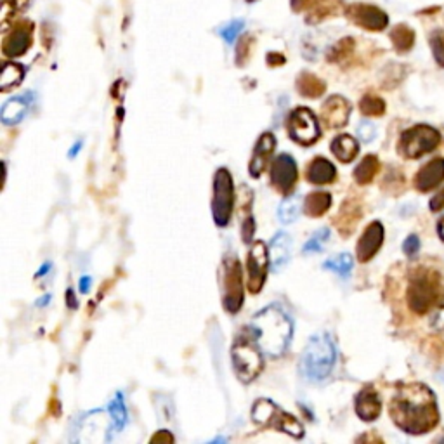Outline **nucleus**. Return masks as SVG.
I'll return each mask as SVG.
<instances>
[{
  "instance_id": "nucleus-31",
  "label": "nucleus",
  "mask_w": 444,
  "mask_h": 444,
  "mask_svg": "<svg viewBox=\"0 0 444 444\" xmlns=\"http://www.w3.org/2000/svg\"><path fill=\"white\" fill-rule=\"evenodd\" d=\"M380 162L375 155H368L361 160V163L357 165L356 170H354V179L357 184H368L372 183L373 178L377 175L379 172Z\"/></svg>"
},
{
  "instance_id": "nucleus-24",
  "label": "nucleus",
  "mask_w": 444,
  "mask_h": 444,
  "mask_svg": "<svg viewBox=\"0 0 444 444\" xmlns=\"http://www.w3.org/2000/svg\"><path fill=\"white\" fill-rule=\"evenodd\" d=\"M332 153L335 155V158L342 163H351L356 158L357 153H359V144L354 137L347 136V134H342V136L335 137L330 144Z\"/></svg>"
},
{
  "instance_id": "nucleus-20",
  "label": "nucleus",
  "mask_w": 444,
  "mask_h": 444,
  "mask_svg": "<svg viewBox=\"0 0 444 444\" xmlns=\"http://www.w3.org/2000/svg\"><path fill=\"white\" fill-rule=\"evenodd\" d=\"M356 413L363 422H373L380 416L382 411V401H380L379 394L370 387L363 389L359 394L356 396Z\"/></svg>"
},
{
  "instance_id": "nucleus-1",
  "label": "nucleus",
  "mask_w": 444,
  "mask_h": 444,
  "mask_svg": "<svg viewBox=\"0 0 444 444\" xmlns=\"http://www.w3.org/2000/svg\"><path fill=\"white\" fill-rule=\"evenodd\" d=\"M389 411L392 422L406 434H427L439 423L438 399L423 384H408L398 389Z\"/></svg>"
},
{
  "instance_id": "nucleus-46",
  "label": "nucleus",
  "mask_w": 444,
  "mask_h": 444,
  "mask_svg": "<svg viewBox=\"0 0 444 444\" xmlns=\"http://www.w3.org/2000/svg\"><path fill=\"white\" fill-rule=\"evenodd\" d=\"M444 208V190L439 191L434 198L431 200V210L432 212H439Z\"/></svg>"
},
{
  "instance_id": "nucleus-38",
  "label": "nucleus",
  "mask_w": 444,
  "mask_h": 444,
  "mask_svg": "<svg viewBox=\"0 0 444 444\" xmlns=\"http://www.w3.org/2000/svg\"><path fill=\"white\" fill-rule=\"evenodd\" d=\"M30 6V0H2L4 21H9L11 16H16Z\"/></svg>"
},
{
  "instance_id": "nucleus-26",
  "label": "nucleus",
  "mask_w": 444,
  "mask_h": 444,
  "mask_svg": "<svg viewBox=\"0 0 444 444\" xmlns=\"http://www.w3.org/2000/svg\"><path fill=\"white\" fill-rule=\"evenodd\" d=\"M330 207H332V195L326 191H313L304 200V212L309 217H323Z\"/></svg>"
},
{
  "instance_id": "nucleus-4",
  "label": "nucleus",
  "mask_w": 444,
  "mask_h": 444,
  "mask_svg": "<svg viewBox=\"0 0 444 444\" xmlns=\"http://www.w3.org/2000/svg\"><path fill=\"white\" fill-rule=\"evenodd\" d=\"M231 356H233L234 370H237L238 379L242 382H254L261 375L264 370V352L259 345L257 335H255L252 326H247L238 333Z\"/></svg>"
},
{
  "instance_id": "nucleus-29",
  "label": "nucleus",
  "mask_w": 444,
  "mask_h": 444,
  "mask_svg": "<svg viewBox=\"0 0 444 444\" xmlns=\"http://www.w3.org/2000/svg\"><path fill=\"white\" fill-rule=\"evenodd\" d=\"M108 411L109 418H112V435H113L127 426V408H125L124 398H121L120 392L113 398L112 403H109Z\"/></svg>"
},
{
  "instance_id": "nucleus-8",
  "label": "nucleus",
  "mask_w": 444,
  "mask_h": 444,
  "mask_svg": "<svg viewBox=\"0 0 444 444\" xmlns=\"http://www.w3.org/2000/svg\"><path fill=\"white\" fill-rule=\"evenodd\" d=\"M234 210V184L227 168H219L214 175L212 215L219 227H226Z\"/></svg>"
},
{
  "instance_id": "nucleus-37",
  "label": "nucleus",
  "mask_w": 444,
  "mask_h": 444,
  "mask_svg": "<svg viewBox=\"0 0 444 444\" xmlns=\"http://www.w3.org/2000/svg\"><path fill=\"white\" fill-rule=\"evenodd\" d=\"M254 44H255V38L252 37V35H243V37L239 38L237 44V58H234V61H237L238 66H243L247 61L250 60L252 50H254Z\"/></svg>"
},
{
  "instance_id": "nucleus-54",
  "label": "nucleus",
  "mask_w": 444,
  "mask_h": 444,
  "mask_svg": "<svg viewBox=\"0 0 444 444\" xmlns=\"http://www.w3.org/2000/svg\"><path fill=\"white\" fill-rule=\"evenodd\" d=\"M49 298H50L49 296H45L44 298H40V300L37 302V305H40V304H47V302H49Z\"/></svg>"
},
{
  "instance_id": "nucleus-32",
  "label": "nucleus",
  "mask_w": 444,
  "mask_h": 444,
  "mask_svg": "<svg viewBox=\"0 0 444 444\" xmlns=\"http://www.w3.org/2000/svg\"><path fill=\"white\" fill-rule=\"evenodd\" d=\"M352 266H354V261H352L351 254H339V255H335V257L325 261L323 269L333 271V273H337L340 278H344L345 280V278L351 276Z\"/></svg>"
},
{
  "instance_id": "nucleus-19",
  "label": "nucleus",
  "mask_w": 444,
  "mask_h": 444,
  "mask_svg": "<svg viewBox=\"0 0 444 444\" xmlns=\"http://www.w3.org/2000/svg\"><path fill=\"white\" fill-rule=\"evenodd\" d=\"M444 180V158H435L432 160L418 170V174L415 175V186L416 190L427 193L432 191L434 188H438Z\"/></svg>"
},
{
  "instance_id": "nucleus-6",
  "label": "nucleus",
  "mask_w": 444,
  "mask_h": 444,
  "mask_svg": "<svg viewBox=\"0 0 444 444\" xmlns=\"http://www.w3.org/2000/svg\"><path fill=\"white\" fill-rule=\"evenodd\" d=\"M252 418L257 426L266 427V429H276L292 435V438L300 439L304 435V427L298 422L296 416L285 413L280 406L269 399H259L252 408Z\"/></svg>"
},
{
  "instance_id": "nucleus-17",
  "label": "nucleus",
  "mask_w": 444,
  "mask_h": 444,
  "mask_svg": "<svg viewBox=\"0 0 444 444\" xmlns=\"http://www.w3.org/2000/svg\"><path fill=\"white\" fill-rule=\"evenodd\" d=\"M384 243V226L382 222L375 221L364 229L363 237L359 238L356 247V255L361 262H368L379 254Z\"/></svg>"
},
{
  "instance_id": "nucleus-51",
  "label": "nucleus",
  "mask_w": 444,
  "mask_h": 444,
  "mask_svg": "<svg viewBox=\"0 0 444 444\" xmlns=\"http://www.w3.org/2000/svg\"><path fill=\"white\" fill-rule=\"evenodd\" d=\"M82 144H84V143H82V141H78V143H77V144H75V146H73L72 149H70V156H72V158H73V156H77L78 149H80V148H82Z\"/></svg>"
},
{
  "instance_id": "nucleus-42",
  "label": "nucleus",
  "mask_w": 444,
  "mask_h": 444,
  "mask_svg": "<svg viewBox=\"0 0 444 444\" xmlns=\"http://www.w3.org/2000/svg\"><path fill=\"white\" fill-rule=\"evenodd\" d=\"M431 326L438 332H443L444 330V297L441 298V302L438 304V308L434 309L431 316Z\"/></svg>"
},
{
  "instance_id": "nucleus-25",
  "label": "nucleus",
  "mask_w": 444,
  "mask_h": 444,
  "mask_svg": "<svg viewBox=\"0 0 444 444\" xmlns=\"http://www.w3.org/2000/svg\"><path fill=\"white\" fill-rule=\"evenodd\" d=\"M26 112H28V101L25 99V96H18L2 106L0 120L4 125H16L25 119Z\"/></svg>"
},
{
  "instance_id": "nucleus-23",
  "label": "nucleus",
  "mask_w": 444,
  "mask_h": 444,
  "mask_svg": "<svg viewBox=\"0 0 444 444\" xmlns=\"http://www.w3.org/2000/svg\"><path fill=\"white\" fill-rule=\"evenodd\" d=\"M342 9H345L342 0H321L318 6H314L311 11L305 13V23L308 25H318V23H323L325 19L339 16Z\"/></svg>"
},
{
  "instance_id": "nucleus-50",
  "label": "nucleus",
  "mask_w": 444,
  "mask_h": 444,
  "mask_svg": "<svg viewBox=\"0 0 444 444\" xmlns=\"http://www.w3.org/2000/svg\"><path fill=\"white\" fill-rule=\"evenodd\" d=\"M66 302H68V308L77 309L78 302H77V298H75V293H73V290H72V288L66 290Z\"/></svg>"
},
{
  "instance_id": "nucleus-36",
  "label": "nucleus",
  "mask_w": 444,
  "mask_h": 444,
  "mask_svg": "<svg viewBox=\"0 0 444 444\" xmlns=\"http://www.w3.org/2000/svg\"><path fill=\"white\" fill-rule=\"evenodd\" d=\"M354 50V40L352 38H342L339 44H335L330 49L328 61L332 63H342L347 60Z\"/></svg>"
},
{
  "instance_id": "nucleus-10",
  "label": "nucleus",
  "mask_w": 444,
  "mask_h": 444,
  "mask_svg": "<svg viewBox=\"0 0 444 444\" xmlns=\"http://www.w3.org/2000/svg\"><path fill=\"white\" fill-rule=\"evenodd\" d=\"M288 134L300 146H313L320 139L318 119L309 108H297L288 117Z\"/></svg>"
},
{
  "instance_id": "nucleus-44",
  "label": "nucleus",
  "mask_w": 444,
  "mask_h": 444,
  "mask_svg": "<svg viewBox=\"0 0 444 444\" xmlns=\"http://www.w3.org/2000/svg\"><path fill=\"white\" fill-rule=\"evenodd\" d=\"M403 250H404V254L408 255V257H415V255L418 254V250H420L418 237H415V234H410V237L404 239Z\"/></svg>"
},
{
  "instance_id": "nucleus-13",
  "label": "nucleus",
  "mask_w": 444,
  "mask_h": 444,
  "mask_svg": "<svg viewBox=\"0 0 444 444\" xmlns=\"http://www.w3.org/2000/svg\"><path fill=\"white\" fill-rule=\"evenodd\" d=\"M33 44V23L30 19H18L13 28L4 37L2 54L6 58H21Z\"/></svg>"
},
{
  "instance_id": "nucleus-27",
  "label": "nucleus",
  "mask_w": 444,
  "mask_h": 444,
  "mask_svg": "<svg viewBox=\"0 0 444 444\" xmlns=\"http://www.w3.org/2000/svg\"><path fill=\"white\" fill-rule=\"evenodd\" d=\"M297 90L300 96L309 97V99H316L321 97L326 90V84L321 78H318L313 73H300L297 78Z\"/></svg>"
},
{
  "instance_id": "nucleus-3",
  "label": "nucleus",
  "mask_w": 444,
  "mask_h": 444,
  "mask_svg": "<svg viewBox=\"0 0 444 444\" xmlns=\"http://www.w3.org/2000/svg\"><path fill=\"white\" fill-rule=\"evenodd\" d=\"M337 361L335 342L328 333H316L309 339L300 357V373L311 382H321L330 377Z\"/></svg>"
},
{
  "instance_id": "nucleus-16",
  "label": "nucleus",
  "mask_w": 444,
  "mask_h": 444,
  "mask_svg": "<svg viewBox=\"0 0 444 444\" xmlns=\"http://www.w3.org/2000/svg\"><path fill=\"white\" fill-rule=\"evenodd\" d=\"M274 148H276V139L271 132H264L259 137L257 144H255L252 158L249 163V172L252 178H261L262 172L266 170L267 165H269L271 156H273Z\"/></svg>"
},
{
  "instance_id": "nucleus-52",
  "label": "nucleus",
  "mask_w": 444,
  "mask_h": 444,
  "mask_svg": "<svg viewBox=\"0 0 444 444\" xmlns=\"http://www.w3.org/2000/svg\"><path fill=\"white\" fill-rule=\"evenodd\" d=\"M50 269V262H45V266L44 267H40V269H38V273H37V276H44V274L47 273V271Z\"/></svg>"
},
{
  "instance_id": "nucleus-45",
  "label": "nucleus",
  "mask_w": 444,
  "mask_h": 444,
  "mask_svg": "<svg viewBox=\"0 0 444 444\" xmlns=\"http://www.w3.org/2000/svg\"><path fill=\"white\" fill-rule=\"evenodd\" d=\"M254 234H255V222H254L252 215H250V217H247L245 222H243V229H242L243 242L250 243V242H252Z\"/></svg>"
},
{
  "instance_id": "nucleus-22",
  "label": "nucleus",
  "mask_w": 444,
  "mask_h": 444,
  "mask_svg": "<svg viewBox=\"0 0 444 444\" xmlns=\"http://www.w3.org/2000/svg\"><path fill=\"white\" fill-rule=\"evenodd\" d=\"M308 180L313 184H330L337 178V170L330 160L316 156L308 167Z\"/></svg>"
},
{
  "instance_id": "nucleus-14",
  "label": "nucleus",
  "mask_w": 444,
  "mask_h": 444,
  "mask_svg": "<svg viewBox=\"0 0 444 444\" xmlns=\"http://www.w3.org/2000/svg\"><path fill=\"white\" fill-rule=\"evenodd\" d=\"M297 163L290 155H278L271 165V184L281 195H290L297 183Z\"/></svg>"
},
{
  "instance_id": "nucleus-9",
  "label": "nucleus",
  "mask_w": 444,
  "mask_h": 444,
  "mask_svg": "<svg viewBox=\"0 0 444 444\" xmlns=\"http://www.w3.org/2000/svg\"><path fill=\"white\" fill-rule=\"evenodd\" d=\"M222 305L229 314L239 313L243 305V274L237 255H226L222 262Z\"/></svg>"
},
{
  "instance_id": "nucleus-55",
  "label": "nucleus",
  "mask_w": 444,
  "mask_h": 444,
  "mask_svg": "<svg viewBox=\"0 0 444 444\" xmlns=\"http://www.w3.org/2000/svg\"><path fill=\"white\" fill-rule=\"evenodd\" d=\"M247 2H255V0H247Z\"/></svg>"
},
{
  "instance_id": "nucleus-30",
  "label": "nucleus",
  "mask_w": 444,
  "mask_h": 444,
  "mask_svg": "<svg viewBox=\"0 0 444 444\" xmlns=\"http://www.w3.org/2000/svg\"><path fill=\"white\" fill-rule=\"evenodd\" d=\"M302 198L298 195L293 196H286L285 200L281 202L280 208H278V217L283 224H290V222H296L302 212Z\"/></svg>"
},
{
  "instance_id": "nucleus-48",
  "label": "nucleus",
  "mask_w": 444,
  "mask_h": 444,
  "mask_svg": "<svg viewBox=\"0 0 444 444\" xmlns=\"http://www.w3.org/2000/svg\"><path fill=\"white\" fill-rule=\"evenodd\" d=\"M156 441H174V435L168 434L167 431H160L158 434L151 438V443H156Z\"/></svg>"
},
{
  "instance_id": "nucleus-11",
  "label": "nucleus",
  "mask_w": 444,
  "mask_h": 444,
  "mask_svg": "<svg viewBox=\"0 0 444 444\" xmlns=\"http://www.w3.org/2000/svg\"><path fill=\"white\" fill-rule=\"evenodd\" d=\"M269 267V249L264 242H254L247 255V286L250 293H259L266 285Z\"/></svg>"
},
{
  "instance_id": "nucleus-34",
  "label": "nucleus",
  "mask_w": 444,
  "mask_h": 444,
  "mask_svg": "<svg viewBox=\"0 0 444 444\" xmlns=\"http://www.w3.org/2000/svg\"><path fill=\"white\" fill-rule=\"evenodd\" d=\"M391 38H392V42H394L396 49H398L399 53H404V50L411 49L415 37H413V31L408 28V26L399 25L392 30Z\"/></svg>"
},
{
  "instance_id": "nucleus-2",
  "label": "nucleus",
  "mask_w": 444,
  "mask_h": 444,
  "mask_svg": "<svg viewBox=\"0 0 444 444\" xmlns=\"http://www.w3.org/2000/svg\"><path fill=\"white\" fill-rule=\"evenodd\" d=\"M250 326L257 335L262 352L269 357H280L293 335L292 320L278 304H271L259 311Z\"/></svg>"
},
{
  "instance_id": "nucleus-41",
  "label": "nucleus",
  "mask_w": 444,
  "mask_h": 444,
  "mask_svg": "<svg viewBox=\"0 0 444 444\" xmlns=\"http://www.w3.org/2000/svg\"><path fill=\"white\" fill-rule=\"evenodd\" d=\"M357 136H359V139L363 141V143H372V141L375 139V136H377L375 125H373L372 121H368V120L361 121L359 127H357Z\"/></svg>"
},
{
  "instance_id": "nucleus-40",
  "label": "nucleus",
  "mask_w": 444,
  "mask_h": 444,
  "mask_svg": "<svg viewBox=\"0 0 444 444\" xmlns=\"http://www.w3.org/2000/svg\"><path fill=\"white\" fill-rule=\"evenodd\" d=\"M242 30H243V21L242 19H238V21H233V23H229V25L224 26V28L221 30V35L227 44H233Z\"/></svg>"
},
{
  "instance_id": "nucleus-21",
  "label": "nucleus",
  "mask_w": 444,
  "mask_h": 444,
  "mask_svg": "<svg viewBox=\"0 0 444 444\" xmlns=\"http://www.w3.org/2000/svg\"><path fill=\"white\" fill-rule=\"evenodd\" d=\"M361 214H363V212H361V207L357 205L356 200H345L339 215H337L335 219L337 229L340 231V234H344V237L351 234L352 231L356 229Z\"/></svg>"
},
{
  "instance_id": "nucleus-5",
  "label": "nucleus",
  "mask_w": 444,
  "mask_h": 444,
  "mask_svg": "<svg viewBox=\"0 0 444 444\" xmlns=\"http://www.w3.org/2000/svg\"><path fill=\"white\" fill-rule=\"evenodd\" d=\"M441 298V283L434 273L418 269L411 274L406 292L408 308L411 311L415 314H427L429 311H434Z\"/></svg>"
},
{
  "instance_id": "nucleus-15",
  "label": "nucleus",
  "mask_w": 444,
  "mask_h": 444,
  "mask_svg": "<svg viewBox=\"0 0 444 444\" xmlns=\"http://www.w3.org/2000/svg\"><path fill=\"white\" fill-rule=\"evenodd\" d=\"M351 117V103L342 96H332L321 106V120L326 127L342 129Z\"/></svg>"
},
{
  "instance_id": "nucleus-33",
  "label": "nucleus",
  "mask_w": 444,
  "mask_h": 444,
  "mask_svg": "<svg viewBox=\"0 0 444 444\" xmlns=\"http://www.w3.org/2000/svg\"><path fill=\"white\" fill-rule=\"evenodd\" d=\"M359 109L361 113L367 117H382L385 113V103L382 97L373 96V94H367L364 97H361Z\"/></svg>"
},
{
  "instance_id": "nucleus-49",
  "label": "nucleus",
  "mask_w": 444,
  "mask_h": 444,
  "mask_svg": "<svg viewBox=\"0 0 444 444\" xmlns=\"http://www.w3.org/2000/svg\"><path fill=\"white\" fill-rule=\"evenodd\" d=\"M90 286H92V280H90V276H84L80 280V285H78V288H80L82 293H89Z\"/></svg>"
},
{
  "instance_id": "nucleus-43",
  "label": "nucleus",
  "mask_w": 444,
  "mask_h": 444,
  "mask_svg": "<svg viewBox=\"0 0 444 444\" xmlns=\"http://www.w3.org/2000/svg\"><path fill=\"white\" fill-rule=\"evenodd\" d=\"M320 2L321 0H290V7L293 13H308Z\"/></svg>"
},
{
  "instance_id": "nucleus-35",
  "label": "nucleus",
  "mask_w": 444,
  "mask_h": 444,
  "mask_svg": "<svg viewBox=\"0 0 444 444\" xmlns=\"http://www.w3.org/2000/svg\"><path fill=\"white\" fill-rule=\"evenodd\" d=\"M330 239V229L328 227H321V229H318L316 233L313 234L311 238L305 242L304 249H302V254H316V252H321V250L325 249L326 242Z\"/></svg>"
},
{
  "instance_id": "nucleus-12",
  "label": "nucleus",
  "mask_w": 444,
  "mask_h": 444,
  "mask_svg": "<svg viewBox=\"0 0 444 444\" xmlns=\"http://www.w3.org/2000/svg\"><path fill=\"white\" fill-rule=\"evenodd\" d=\"M344 14L349 21L368 31H382L389 25V16L380 7L372 6V4H351V6H345Z\"/></svg>"
},
{
  "instance_id": "nucleus-7",
  "label": "nucleus",
  "mask_w": 444,
  "mask_h": 444,
  "mask_svg": "<svg viewBox=\"0 0 444 444\" xmlns=\"http://www.w3.org/2000/svg\"><path fill=\"white\" fill-rule=\"evenodd\" d=\"M441 143V134L431 125H415L401 134L398 149L404 158L416 160L434 151Z\"/></svg>"
},
{
  "instance_id": "nucleus-18",
  "label": "nucleus",
  "mask_w": 444,
  "mask_h": 444,
  "mask_svg": "<svg viewBox=\"0 0 444 444\" xmlns=\"http://www.w3.org/2000/svg\"><path fill=\"white\" fill-rule=\"evenodd\" d=\"M292 238L285 231H280L269 243V267L273 273H281L292 257Z\"/></svg>"
},
{
  "instance_id": "nucleus-47",
  "label": "nucleus",
  "mask_w": 444,
  "mask_h": 444,
  "mask_svg": "<svg viewBox=\"0 0 444 444\" xmlns=\"http://www.w3.org/2000/svg\"><path fill=\"white\" fill-rule=\"evenodd\" d=\"M267 63H269V66H281L285 65V58H283V54L269 53L267 54Z\"/></svg>"
},
{
  "instance_id": "nucleus-28",
  "label": "nucleus",
  "mask_w": 444,
  "mask_h": 444,
  "mask_svg": "<svg viewBox=\"0 0 444 444\" xmlns=\"http://www.w3.org/2000/svg\"><path fill=\"white\" fill-rule=\"evenodd\" d=\"M25 77V68L19 63H4L2 75H0V90L7 92L9 89L16 87L23 82Z\"/></svg>"
},
{
  "instance_id": "nucleus-39",
  "label": "nucleus",
  "mask_w": 444,
  "mask_h": 444,
  "mask_svg": "<svg viewBox=\"0 0 444 444\" xmlns=\"http://www.w3.org/2000/svg\"><path fill=\"white\" fill-rule=\"evenodd\" d=\"M431 47L435 63L444 68V31H435V33H432Z\"/></svg>"
},
{
  "instance_id": "nucleus-53",
  "label": "nucleus",
  "mask_w": 444,
  "mask_h": 444,
  "mask_svg": "<svg viewBox=\"0 0 444 444\" xmlns=\"http://www.w3.org/2000/svg\"><path fill=\"white\" fill-rule=\"evenodd\" d=\"M438 231H439V237H441V239L444 242V219L441 222H439V227H438Z\"/></svg>"
}]
</instances>
